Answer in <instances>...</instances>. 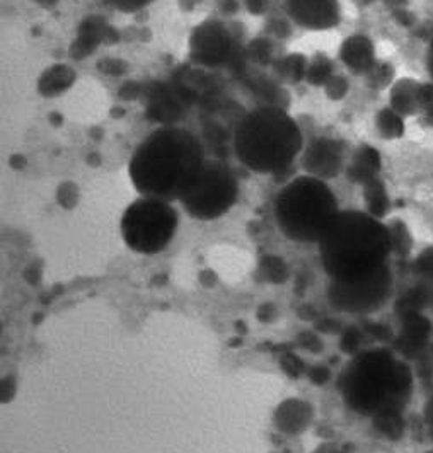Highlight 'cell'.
Returning <instances> with one entry per match:
<instances>
[{
  "label": "cell",
  "instance_id": "cell-24",
  "mask_svg": "<svg viewBox=\"0 0 433 453\" xmlns=\"http://www.w3.org/2000/svg\"><path fill=\"white\" fill-rule=\"evenodd\" d=\"M108 4H112L116 9H121L125 12H130V11H137L140 7L147 5L149 2L152 0H104Z\"/></svg>",
  "mask_w": 433,
  "mask_h": 453
},
{
  "label": "cell",
  "instance_id": "cell-4",
  "mask_svg": "<svg viewBox=\"0 0 433 453\" xmlns=\"http://www.w3.org/2000/svg\"><path fill=\"white\" fill-rule=\"evenodd\" d=\"M237 159L254 173L283 171L302 149L296 121L276 106H263L246 114L236 128Z\"/></svg>",
  "mask_w": 433,
  "mask_h": 453
},
{
  "label": "cell",
  "instance_id": "cell-5",
  "mask_svg": "<svg viewBox=\"0 0 433 453\" xmlns=\"http://www.w3.org/2000/svg\"><path fill=\"white\" fill-rule=\"evenodd\" d=\"M338 200L324 180L302 176L289 182L274 200L280 230L296 242L318 244L338 217Z\"/></svg>",
  "mask_w": 433,
  "mask_h": 453
},
{
  "label": "cell",
  "instance_id": "cell-16",
  "mask_svg": "<svg viewBox=\"0 0 433 453\" xmlns=\"http://www.w3.org/2000/svg\"><path fill=\"white\" fill-rule=\"evenodd\" d=\"M73 81V72L66 65H55L46 72L40 81V91L43 96H57L58 92L66 91Z\"/></svg>",
  "mask_w": 433,
  "mask_h": 453
},
{
  "label": "cell",
  "instance_id": "cell-11",
  "mask_svg": "<svg viewBox=\"0 0 433 453\" xmlns=\"http://www.w3.org/2000/svg\"><path fill=\"white\" fill-rule=\"evenodd\" d=\"M304 165L309 171V176H314L320 180L335 178L342 165V149L336 142L321 138L307 150Z\"/></svg>",
  "mask_w": 433,
  "mask_h": 453
},
{
  "label": "cell",
  "instance_id": "cell-18",
  "mask_svg": "<svg viewBox=\"0 0 433 453\" xmlns=\"http://www.w3.org/2000/svg\"><path fill=\"white\" fill-rule=\"evenodd\" d=\"M375 128L379 135L386 140H394L405 135V121L401 114L392 111L390 108H386L375 116Z\"/></svg>",
  "mask_w": 433,
  "mask_h": 453
},
{
  "label": "cell",
  "instance_id": "cell-20",
  "mask_svg": "<svg viewBox=\"0 0 433 453\" xmlns=\"http://www.w3.org/2000/svg\"><path fill=\"white\" fill-rule=\"evenodd\" d=\"M331 77H333V75H331V64H329L326 58H322V57H318V58L307 67V79H309V82H313V84H316V86L328 84Z\"/></svg>",
  "mask_w": 433,
  "mask_h": 453
},
{
  "label": "cell",
  "instance_id": "cell-7",
  "mask_svg": "<svg viewBox=\"0 0 433 453\" xmlns=\"http://www.w3.org/2000/svg\"><path fill=\"white\" fill-rule=\"evenodd\" d=\"M237 200V181L228 165L205 160L198 178L184 193L182 208L197 220H215Z\"/></svg>",
  "mask_w": 433,
  "mask_h": 453
},
{
  "label": "cell",
  "instance_id": "cell-25",
  "mask_svg": "<svg viewBox=\"0 0 433 453\" xmlns=\"http://www.w3.org/2000/svg\"><path fill=\"white\" fill-rule=\"evenodd\" d=\"M398 18H399L401 24H405V26H411V24L414 23V18L411 16L408 11H399Z\"/></svg>",
  "mask_w": 433,
  "mask_h": 453
},
{
  "label": "cell",
  "instance_id": "cell-19",
  "mask_svg": "<svg viewBox=\"0 0 433 453\" xmlns=\"http://www.w3.org/2000/svg\"><path fill=\"white\" fill-rule=\"evenodd\" d=\"M388 226L390 242H392V254L399 257H410L414 241L408 226L401 220H392Z\"/></svg>",
  "mask_w": 433,
  "mask_h": 453
},
{
  "label": "cell",
  "instance_id": "cell-28",
  "mask_svg": "<svg viewBox=\"0 0 433 453\" xmlns=\"http://www.w3.org/2000/svg\"><path fill=\"white\" fill-rule=\"evenodd\" d=\"M38 2H42L43 5H51L53 2H57V0H38Z\"/></svg>",
  "mask_w": 433,
  "mask_h": 453
},
{
  "label": "cell",
  "instance_id": "cell-3",
  "mask_svg": "<svg viewBox=\"0 0 433 453\" xmlns=\"http://www.w3.org/2000/svg\"><path fill=\"white\" fill-rule=\"evenodd\" d=\"M205 164L197 136L182 128H160L149 136L130 160V180L145 198L182 200Z\"/></svg>",
  "mask_w": 433,
  "mask_h": 453
},
{
  "label": "cell",
  "instance_id": "cell-1",
  "mask_svg": "<svg viewBox=\"0 0 433 453\" xmlns=\"http://www.w3.org/2000/svg\"><path fill=\"white\" fill-rule=\"evenodd\" d=\"M340 388L348 408L374 419L405 414L421 397L420 373L411 360L388 348L353 357L343 370Z\"/></svg>",
  "mask_w": 433,
  "mask_h": 453
},
{
  "label": "cell",
  "instance_id": "cell-23",
  "mask_svg": "<svg viewBox=\"0 0 433 453\" xmlns=\"http://www.w3.org/2000/svg\"><path fill=\"white\" fill-rule=\"evenodd\" d=\"M348 91V82L343 77H331L326 84V92L331 99H342Z\"/></svg>",
  "mask_w": 433,
  "mask_h": 453
},
{
  "label": "cell",
  "instance_id": "cell-6",
  "mask_svg": "<svg viewBox=\"0 0 433 453\" xmlns=\"http://www.w3.org/2000/svg\"><path fill=\"white\" fill-rule=\"evenodd\" d=\"M178 222L176 210L167 202L142 196L125 210L121 235L134 252L152 256L169 246Z\"/></svg>",
  "mask_w": 433,
  "mask_h": 453
},
{
  "label": "cell",
  "instance_id": "cell-27",
  "mask_svg": "<svg viewBox=\"0 0 433 453\" xmlns=\"http://www.w3.org/2000/svg\"><path fill=\"white\" fill-rule=\"evenodd\" d=\"M248 7L251 9L252 14H259L263 9V0H248Z\"/></svg>",
  "mask_w": 433,
  "mask_h": 453
},
{
  "label": "cell",
  "instance_id": "cell-8",
  "mask_svg": "<svg viewBox=\"0 0 433 453\" xmlns=\"http://www.w3.org/2000/svg\"><path fill=\"white\" fill-rule=\"evenodd\" d=\"M396 294L394 270L353 285H328L329 303L342 314L372 316L389 305Z\"/></svg>",
  "mask_w": 433,
  "mask_h": 453
},
{
  "label": "cell",
  "instance_id": "cell-12",
  "mask_svg": "<svg viewBox=\"0 0 433 453\" xmlns=\"http://www.w3.org/2000/svg\"><path fill=\"white\" fill-rule=\"evenodd\" d=\"M343 64L353 73H368L375 65L374 45L365 36H352L340 50Z\"/></svg>",
  "mask_w": 433,
  "mask_h": 453
},
{
  "label": "cell",
  "instance_id": "cell-22",
  "mask_svg": "<svg viewBox=\"0 0 433 453\" xmlns=\"http://www.w3.org/2000/svg\"><path fill=\"white\" fill-rule=\"evenodd\" d=\"M420 97H421L423 118L430 127H433V84H421Z\"/></svg>",
  "mask_w": 433,
  "mask_h": 453
},
{
  "label": "cell",
  "instance_id": "cell-26",
  "mask_svg": "<svg viewBox=\"0 0 433 453\" xmlns=\"http://www.w3.org/2000/svg\"><path fill=\"white\" fill-rule=\"evenodd\" d=\"M427 67H429V73L432 75L433 79V35L429 43V53H427Z\"/></svg>",
  "mask_w": 433,
  "mask_h": 453
},
{
  "label": "cell",
  "instance_id": "cell-9",
  "mask_svg": "<svg viewBox=\"0 0 433 453\" xmlns=\"http://www.w3.org/2000/svg\"><path fill=\"white\" fill-rule=\"evenodd\" d=\"M232 43L228 31L217 23L202 24L191 38V55L198 64L215 67L228 62Z\"/></svg>",
  "mask_w": 433,
  "mask_h": 453
},
{
  "label": "cell",
  "instance_id": "cell-21",
  "mask_svg": "<svg viewBox=\"0 0 433 453\" xmlns=\"http://www.w3.org/2000/svg\"><path fill=\"white\" fill-rule=\"evenodd\" d=\"M392 75H394V70H392V65H389V64H375L374 68L368 72L370 84L374 88H379V89L390 86Z\"/></svg>",
  "mask_w": 433,
  "mask_h": 453
},
{
  "label": "cell",
  "instance_id": "cell-14",
  "mask_svg": "<svg viewBox=\"0 0 433 453\" xmlns=\"http://www.w3.org/2000/svg\"><path fill=\"white\" fill-rule=\"evenodd\" d=\"M379 169H381V156L377 154V150L365 145L355 154L353 162L350 164L348 178L355 182L367 184V182L375 180Z\"/></svg>",
  "mask_w": 433,
  "mask_h": 453
},
{
  "label": "cell",
  "instance_id": "cell-17",
  "mask_svg": "<svg viewBox=\"0 0 433 453\" xmlns=\"http://www.w3.org/2000/svg\"><path fill=\"white\" fill-rule=\"evenodd\" d=\"M365 200L368 206V213L383 219L389 210V196L386 193L384 184L379 180H372V181L365 184Z\"/></svg>",
  "mask_w": 433,
  "mask_h": 453
},
{
  "label": "cell",
  "instance_id": "cell-13",
  "mask_svg": "<svg viewBox=\"0 0 433 453\" xmlns=\"http://www.w3.org/2000/svg\"><path fill=\"white\" fill-rule=\"evenodd\" d=\"M420 89L421 84L416 82L414 79H399L392 89H390V110L405 116H414L421 113V97H420Z\"/></svg>",
  "mask_w": 433,
  "mask_h": 453
},
{
  "label": "cell",
  "instance_id": "cell-15",
  "mask_svg": "<svg viewBox=\"0 0 433 453\" xmlns=\"http://www.w3.org/2000/svg\"><path fill=\"white\" fill-rule=\"evenodd\" d=\"M106 24L99 23L96 18L89 19L88 23L81 26L79 31V38L72 46V57L73 58H82L86 55H89L92 50L101 42V38L106 40Z\"/></svg>",
  "mask_w": 433,
  "mask_h": 453
},
{
  "label": "cell",
  "instance_id": "cell-2",
  "mask_svg": "<svg viewBox=\"0 0 433 453\" xmlns=\"http://www.w3.org/2000/svg\"><path fill=\"white\" fill-rule=\"evenodd\" d=\"M318 246L331 285H353L392 270L388 224L365 211H340Z\"/></svg>",
  "mask_w": 433,
  "mask_h": 453
},
{
  "label": "cell",
  "instance_id": "cell-29",
  "mask_svg": "<svg viewBox=\"0 0 433 453\" xmlns=\"http://www.w3.org/2000/svg\"><path fill=\"white\" fill-rule=\"evenodd\" d=\"M403 453H406V452H403Z\"/></svg>",
  "mask_w": 433,
  "mask_h": 453
},
{
  "label": "cell",
  "instance_id": "cell-10",
  "mask_svg": "<svg viewBox=\"0 0 433 453\" xmlns=\"http://www.w3.org/2000/svg\"><path fill=\"white\" fill-rule=\"evenodd\" d=\"M294 21L307 29H329L340 23L338 0H287Z\"/></svg>",
  "mask_w": 433,
  "mask_h": 453
}]
</instances>
